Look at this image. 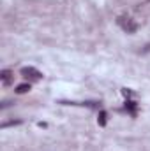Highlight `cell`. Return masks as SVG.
<instances>
[{
  "instance_id": "6da1fadb",
  "label": "cell",
  "mask_w": 150,
  "mask_h": 151,
  "mask_svg": "<svg viewBox=\"0 0 150 151\" xmlns=\"http://www.w3.org/2000/svg\"><path fill=\"white\" fill-rule=\"evenodd\" d=\"M117 23H118V27H120L124 32H127V34H133V32H136V28H138V25L134 23V19H131L129 16H118V18H117Z\"/></svg>"
},
{
  "instance_id": "3957f363",
  "label": "cell",
  "mask_w": 150,
  "mask_h": 151,
  "mask_svg": "<svg viewBox=\"0 0 150 151\" xmlns=\"http://www.w3.org/2000/svg\"><path fill=\"white\" fill-rule=\"evenodd\" d=\"M0 79H2V84H4V86H9V84L12 83V79H14V74H12L11 70H2Z\"/></svg>"
},
{
  "instance_id": "277c9868",
  "label": "cell",
  "mask_w": 150,
  "mask_h": 151,
  "mask_svg": "<svg viewBox=\"0 0 150 151\" xmlns=\"http://www.w3.org/2000/svg\"><path fill=\"white\" fill-rule=\"evenodd\" d=\"M27 91H30V83H23L16 86V93H27Z\"/></svg>"
},
{
  "instance_id": "7a4b0ae2",
  "label": "cell",
  "mask_w": 150,
  "mask_h": 151,
  "mask_svg": "<svg viewBox=\"0 0 150 151\" xmlns=\"http://www.w3.org/2000/svg\"><path fill=\"white\" fill-rule=\"evenodd\" d=\"M21 76L30 83V81H39V79H42V74L39 72L37 69H34V67H23L21 69Z\"/></svg>"
},
{
  "instance_id": "5b68a950",
  "label": "cell",
  "mask_w": 150,
  "mask_h": 151,
  "mask_svg": "<svg viewBox=\"0 0 150 151\" xmlns=\"http://www.w3.org/2000/svg\"><path fill=\"white\" fill-rule=\"evenodd\" d=\"M104 118H106V114L101 113V125H104Z\"/></svg>"
}]
</instances>
